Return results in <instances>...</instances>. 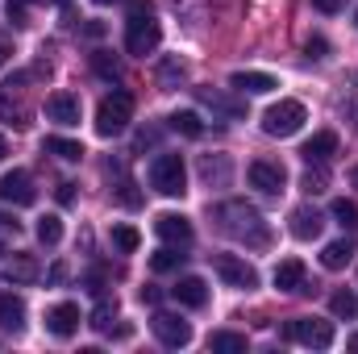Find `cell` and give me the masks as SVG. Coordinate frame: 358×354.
I'll list each match as a JSON object with an SVG mask.
<instances>
[{
    "label": "cell",
    "instance_id": "cell-15",
    "mask_svg": "<svg viewBox=\"0 0 358 354\" xmlns=\"http://www.w3.org/2000/svg\"><path fill=\"white\" fill-rule=\"evenodd\" d=\"M292 225V238H300V242H313V238H321V229H325V217L313 208V204H300V208H292V217H287Z\"/></svg>",
    "mask_w": 358,
    "mask_h": 354
},
{
    "label": "cell",
    "instance_id": "cell-12",
    "mask_svg": "<svg viewBox=\"0 0 358 354\" xmlns=\"http://www.w3.org/2000/svg\"><path fill=\"white\" fill-rule=\"evenodd\" d=\"M196 100H200L204 108H213V113L229 117V121L246 117V100H242V96H229V92H221V88H196Z\"/></svg>",
    "mask_w": 358,
    "mask_h": 354
},
{
    "label": "cell",
    "instance_id": "cell-50",
    "mask_svg": "<svg viewBox=\"0 0 358 354\" xmlns=\"http://www.w3.org/2000/svg\"><path fill=\"white\" fill-rule=\"evenodd\" d=\"M96 4H113V0H96Z\"/></svg>",
    "mask_w": 358,
    "mask_h": 354
},
{
    "label": "cell",
    "instance_id": "cell-2",
    "mask_svg": "<svg viewBox=\"0 0 358 354\" xmlns=\"http://www.w3.org/2000/svg\"><path fill=\"white\" fill-rule=\"evenodd\" d=\"M221 221H225V234L238 238V242H246V246H267L271 242V229H267V221H263V213L255 204H246V200L221 204Z\"/></svg>",
    "mask_w": 358,
    "mask_h": 354
},
{
    "label": "cell",
    "instance_id": "cell-47",
    "mask_svg": "<svg viewBox=\"0 0 358 354\" xmlns=\"http://www.w3.org/2000/svg\"><path fill=\"white\" fill-rule=\"evenodd\" d=\"M4 155H8V142H4V138H0V163H4Z\"/></svg>",
    "mask_w": 358,
    "mask_h": 354
},
{
    "label": "cell",
    "instance_id": "cell-27",
    "mask_svg": "<svg viewBox=\"0 0 358 354\" xmlns=\"http://www.w3.org/2000/svg\"><path fill=\"white\" fill-rule=\"evenodd\" d=\"M167 121H171V129L183 134V138H200V134H204V121H200L192 108H179V113H171Z\"/></svg>",
    "mask_w": 358,
    "mask_h": 354
},
{
    "label": "cell",
    "instance_id": "cell-17",
    "mask_svg": "<svg viewBox=\"0 0 358 354\" xmlns=\"http://www.w3.org/2000/svg\"><path fill=\"white\" fill-rule=\"evenodd\" d=\"M171 296H176L183 309H204V304H208V283H204L200 275H183V279H176Z\"/></svg>",
    "mask_w": 358,
    "mask_h": 354
},
{
    "label": "cell",
    "instance_id": "cell-35",
    "mask_svg": "<svg viewBox=\"0 0 358 354\" xmlns=\"http://www.w3.org/2000/svg\"><path fill=\"white\" fill-rule=\"evenodd\" d=\"M334 221L342 225V229H358V204L355 200H334Z\"/></svg>",
    "mask_w": 358,
    "mask_h": 354
},
{
    "label": "cell",
    "instance_id": "cell-39",
    "mask_svg": "<svg viewBox=\"0 0 358 354\" xmlns=\"http://www.w3.org/2000/svg\"><path fill=\"white\" fill-rule=\"evenodd\" d=\"M313 8H317V13H325V17H334V13H342V8H346V0H313Z\"/></svg>",
    "mask_w": 358,
    "mask_h": 354
},
{
    "label": "cell",
    "instance_id": "cell-46",
    "mask_svg": "<svg viewBox=\"0 0 358 354\" xmlns=\"http://www.w3.org/2000/svg\"><path fill=\"white\" fill-rule=\"evenodd\" d=\"M46 279H50V283H63V279H67V267H63V263H55V267H50V275H46Z\"/></svg>",
    "mask_w": 358,
    "mask_h": 354
},
{
    "label": "cell",
    "instance_id": "cell-33",
    "mask_svg": "<svg viewBox=\"0 0 358 354\" xmlns=\"http://www.w3.org/2000/svg\"><path fill=\"white\" fill-rule=\"evenodd\" d=\"M183 259H187V255H179V246H163L159 255H150V267L163 275V271H179V267H183Z\"/></svg>",
    "mask_w": 358,
    "mask_h": 354
},
{
    "label": "cell",
    "instance_id": "cell-18",
    "mask_svg": "<svg viewBox=\"0 0 358 354\" xmlns=\"http://www.w3.org/2000/svg\"><path fill=\"white\" fill-rule=\"evenodd\" d=\"M229 88L246 92V96H267V92L279 88V80L267 76V71H234V76H229Z\"/></svg>",
    "mask_w": 358,
    "mask_h": 354
},
{
    "label": "cell",
    "instance_id": "cell-14",
    "mask_svg": "<svg viewBox=\"0 0 358 354\" xmlns=\"http://www.w3.org/2000/svg\"><path fill=\"white\" fill-rule=\"evenodd\" d=\"M46 117L55 125H80V96L76 92H50L46 96Z\"/></svg>",
    "mask_w": 358,
    "mask_h": 354
},
{
    "label": "cell",
    "instance_id": "cell-29",
    "mask_svg": "<svg viewBox=\"0 0 358 354\" xmlns=\"http://www.w3.org/2000/svg\"><path fill=\"white\" fill-rule=\"evenodd\" d=\"M329 313H334V317L355 321V317H358V296L350 292V288H346V292H334V296H329Z\"/></svg>",
    "mask_w": 358,
    "mask_h": 354
},
{
    "label": "cell",
    "instance_id": "cell-8",
    "mask_svg": "<svg viewBox=\"0 0 358 354\" xmlns=\"http://www.w3.org/2000/svg\"><path fill=\"white\" fill-rule=\"evenodd\" d=\"M0 275L8 283H38L42 279V263L29 250H13V255H0Z\"/></svg>",
    "mask_w": 358,
    "mask_h": 354
},
{
    "label": "cell",
    "instance_id": "cell-51",
    "mask_svg": "<svg viewBox=\"0 0 358 354\" xmlns=\"http://www.w3.org/2000/svg\"><path fill=\"white\" fill-rule=\"evenodd\" d=\"M59 4H67V0H59Z\"/></svg>",
    "mask_w": 358,
    "mask_h": 354
},
{
    "label": "cell",
    "instance_id": "cell-23",
    "mask_svg": "<svg viewBox=\"0 0 358 354\" xmlns=\"http://www.w3.org/2000/svg\"><path fill=\"white\" fill-rule=\"evenodd\" d=\"M350 259H355V242H350V238H342V242H329V246L321 250V267H325V271H342Z\"/></svg>",
    "mask_w": 358,
    "mask_h": 354
},
{
    "label": "cell",
    "instance_id": "cell-20",
    "mask_svg": "<svg viewBox=\"0 0 358 354\" xmlns=\"http://www.w3.org/2000/svg\"><path fill=\"white\" fill-rule=\"evenodd\" d=\"M0 330H8V334L25 330V300L13 292H0Z\"/></svg>",
    "mask_w": 358,
    "mask_h": 354
},
{
    "label": "cell",
    "instance_id": "cell-9",
    "mask_svg": "<svg viewBox=\"0 0 358 354\" xmlns=\"http://www.w3.org/2000/svg\"><path fill=\"white\" fill-rule=\"evenodd\" d=\"M150 330H155V338H159L163 346H171V351H179V346L192 342V325H187L183 317H176V313H155Z\"/></svg>",
    "mask_w": 358,
    "mask_h": 354
},
{
    "label": "cell",
    "instance_id": "cell-43",
    "mask_svg": "<svg viewBox=\"0 0 358 354\" xmlns=\"http://www.w3.org/2000/svg\"><path fill=\"white\" fill-rule=\"evenodd\" d=\"M8 59H13V38H8V34H0V67H4Z\"/></svg>",
    "mask_w": 358,
    "mask_h": 354
},
{
    "label": "cell",
    "instance_id": "cell-3",
    "mask_svg": "<svg viewBox=\"0 0 358 354\" xmlns=\"http://www.w3.org/2000/svg\"><path fill=\"white\" fill-rule=\"evenodd\" d=\"M129 117H134V96L125 88H113L100 100V108H96V134L100 138H117L129 125Z\"/></svg>",
    "mask_w": 358,
    "mask_h": 354
},
{
    "label": "cell",
    "instance_id": "cell-6",
    "mask_svg": "<svg viewBox=\"0 0 358 354\" xmlns=\"http://www.w3.org/2000/svg\"><path fill=\"white\" fill-rule=\"evenodd\" d=\"M287 338L300 342V346H313V351H329L334 346V325L317 321V317H296V321H287Z\"/></svg>",
    "mask_w": 358,
    "mask_h": 354
},
{
    "label": "cell",
    "instance_id": "cell-48",
    "mask_svg": "<svg viewBox=\"0 0 358 354\" xmlns=\"http://www.w3.org/2000/svg\"><path fill=\"white\" fill-rule=\"evenodd\" d=\"M350 183H355V187H358V167H355V171H350Z\"/></svg>",
    "mask_w": 358,
    "mask_h": 354
},
{
    "label": "cell",
    "instance_id": "cell-38",
    "mask_svg": "<svg viewBox=\"0 0 358 354\" xmlns=\"http://www.w3.org/2000/svg\"><path fill=\"white\" fill-rule=\"evenodd\" d=\"M325 50H329L325 38H308V42H304V55H308V59H325Z\"/></svg>",
    "mask_w": 358,
    "mask_h": 354
},
{
    "label": "cell",
    "instance_id": "cell-41",
    "mask_svg": "<svg viewBox=\"0 0 358 354\" xmlns=\"http://www.w3.org/2000/svg\"><path fill=\"white\" fill-rule=\"evenodd\" d=\"M59 204H76V183H71V179L59 183Z\"/></svg>",
    "mask_w": 358,
    "mask_h": 354
},
{
    "label": "cell",
    "instance_id": "cell-36",
    "mask_svg": "<svg viewBox=\"0 0 358 354\" xmlns=\"http://www.w3.org/2000/svg\"><path fill=\"white\" fill-rule=\"evenodd\" d=\"M92 67H96L104 80H121V63L108 59V50H96V55H92Z\"/></svg>",
    "mask_w": 358,
    "mask_h": 354
},
{
    "label": "cell",
    "instance_id": "cell-5",
    "mask_svg": "<svg viewBox=\"0 0 358 354\" xmlns=\"http://www.w3.org/2000/svg\"><path fill=\"white\" fill-rule=\"evenodd\" d=\"M150 187L163 192V196H183V192H187L183 159H179V155H159V159L150 163Z\"/></svg>",
    "mask_w": 358,
    "mask_h": 354
},
{
    "label": "cell",
    "instance_id": "cell-44",
    "mask_svg": "<svg viewBox=\"0 0 358 354\" xmlns=\"http://www.w3.org/2000/svg\"><path fill=\"white\" fill-rule=\"evenodd\" d=\"M155 142H159L155 129H142V134H138V150H146V146H155Z\"/></svg>",
    "mask_w": 358,
    "mask_h": 354
},
{
    "label": "cell",
    "instance_id": "cell-26",
    "mask_svg": "<svg viewBox=\"0 0 358 354\" xmlns=\"http://www.w3.org/2000/svg\"><path fill=\"white\" fill-rule=\"evenodd\" d=\"M42 150H46V155H59L63 163H80V159H84V146L71 142V138H46Z\"/></svg>",
    "mask_w": 358,
    "mask_h": 354
},
{
    "label": "cell",
    "instance_id": "cell-37",
    "mask_svg": "<svg viewBox=\"0 0 358 354\" xmlns=\"http://www.w3.org/2000/svg\"><path fill=\"white\" fill-rule=\"evenodd\" d=\"M21 234V221L17 217H8V213H0V255H4V242L8 238H17Z\"/></svg>",
    "mask_w": 358,
    "mask_h": 354
},
{
    "label": "cell",
    "instance_id": "cell-30",
    "mask_svg": "<svg viewBox=\"0 0 358 354\" xmlns=\"http://www.w3.org/2000/svg\"><path fill=\"white\" fill-rule=\"evenodd\" d=\"M38 242H42V246H59V242H63V221H59L55 213H46V217L38 221Z\"/></svg>",
    "mask_w": 358,
    "mask_h": 354
},
{
    "label": "cell",
    "instance_id": "cell-16",
    "mask_svg": "<svg viewBox=\"0 0 358 354\" xmlns=\"http://www.w3.org/2000/svg\"><path fill=\"white\" fill-rule=\"evenodd\" d=\"M46 330H50L55 338H71V334L80 330V304H71V300L55 304V309L46 313Z\"/></svg>",
    "mask_w": 358,
    "mask_h": 354
},
{
    "label": "cell",
    "instance_id": "cell-7",
    "mask_svg": "<svg viewBox=\"0 0 358 354\" xmlns=\"http://www.w3.org/2000/svg\"><path fill=\"white\" fill-rule=\"evenodd\" d=\"M213 271L229 288H242V292H255L259 288V271L246 263V259H238V255H213Z\"/></svg>",
    "mask_w": 358,
    "mask_h": 354
},
{
    "label": "cell",
    "instance_id": "cell-49",
    "mask_svg": "<svg viewBox=\"0 0 358 354\" xmlns=\"http://www.w3.org/2000/svg\"><path fill=\"white\" fill-rule=\"evenodd\" d=\"M350 351H358V334H355V338H350Z\"/></svg>",
    "mask_w": 358,
    "mask_h": 354
},
{
    "label": "cell",
    "instance_id": "cell-21",
    "mask_svg": "<svg viewBox=\"0 0 358 354\" xmlns=\"http://www.w3.org/2000/svg\"><path fill=\"white\" fill-rule=\"evenodd\" d=\"M271 279H275L279 292H304V263L300 259H283L271 271Z\"/></svg>",
    "mask_w": 358,
    "mask_h": 354
},
{
    "label": "cell",
    "instance_id": "cell-32",
    "mask_svg": "<svg viewBox=\"0 0 358 354\" xmlns=\"http://www.w3.org/2000/svg\"><path fill=\"white\" fill-rule=\"evenodd\" d=\"M300 187H304L308 196L325 192V187H329V176H325V163H308V171H304V179H300Z\"/></svg>",
    "mask_w": 358,
    "mask_h": 354
},
{
    "label": "cell",
    "instance_id": "cell-31",
    "mask_svg": "<svg viewBox=\"0 0 358 354\" xmlns=\"http://www.w3.org/2000/svg\"><path fill=\"white\" fill-rule=\"evenodd\" d=\"M113 246H117L121 255H134V250L142 246V234H138L134 225H113Z\"/></svg>",
    "mask_w": 358,
    "mask_h": 354
},
{
    "label": "cell",
    "instance_id": "cell-45",
    "mask_svg": "<svg viewBox=\"0 0 358 354\" xmlns=\"http://www.w3.org/2000/svg\"><path fill=\"white\" fill-rule=\"evenodd\" d=\"M142 300H146V304H159V300H163V292H159V288H150V283H146V288H142Z\"/></svg>",
    "mask_w": 358,
    "mask_h": 354
},
{
    "label": "cell",
    "instance_id": "cell-19",
    "mask_svg": "<svg viewBox=\"0 0 358 354\" xmlns=\"http://www.w3.org/2000/svg\"><path fill=\"white\" fill-rule=\"evenodd\" d=\"M300 155H304V163H329V159L338 155V134H334V129L313 134V138L300 146Z\"/></svg>",
    "mask_w": 358,
    "mask_h": 354
},
{
    "label": "cell",
    "instance_id": "cell-40",
    "mask_svg": "<svg viewBox=\"0 0 358 354\" xmlns=\"http://www.w3.org/2000/svg\"><path fill=\"white\" fill-rule=\"evenodd\" d=\"M29 4H42V0H8V17H13V21H21Z\"/></svg>",
    "mask_w": 358,
    "mask_h": 354
},
{
    "label": "cell",
    "instance_id": "cell-24",
    "mask_svg": "<svg viewBox=\"0 0 358 354\" xmlns=\"http://www.w3.org/2000/svg\"><path fill=\"white\" fill-rule=\"evenodd\" d=\"M183 80H187V67H183V59L167 55V59L159 63V88H163V92H176Z\"/></svg>",
    "mask_w": 358,
    "mask_h": 354
},
{
    "label": "cell",
    "instance_id": "cell-1",
    "mask_svg": "<svg viewBox=\"0 0 358 354\" xmlns=\"http://www.w3.org/2000/svg\"><path fill=\"white\" fill-rule=\"evenodd\" d=\"M163 42V25L155 17V4L150 0H129V17H125V50L146 59L155 55Z\"/></svg>",
    "mask_w": 358,
    "mask_h": 354
},
{
    "label": "cell",
    "instance_id": "cell-28",
    "mask_svg": "<svg viewBox=\"0 0 358 354\" xmlns=\"http://www.w3.org/2000/svg\"><path fill=\"white\" fill-rule=\"evenodd\" d=\"M208 346L221 354H242L246 351V334H234V330H217L213 338H208Z\"/></svg>",
    "mask_w": 358,
    "mask_h": 354
},
{
    "label": "cell",
    "instance_id": "cell-22",
    "mask_svg": "<svg viewBox=\"0 0 358 354\" xmlns=\"http://www.w3.org/2000/svg\"><path fill=\"white\" fill-rule=\"evenodd\" d=\"M200 179L225 187L229 183V159L225 155H200Z\"/></svg>",
    "mask_w": 358,
    "mask_h": 354
},
{
    "label": "cell",
    "instance_id": "cell-13",
    "mask_svg": "<svg viewBox=\"0 0 358 354\" xmlns=\"http://www.w3.org/2000/svg\"><path fill=\"white\" fill-rule=\"evenodd\" d=\"M0 200H4V204L25 208V204H34V200H38V187H34V179L25 176V171H8V176L0 179Z\"/></svg>",
    "mask_w": 358,
    "mask_h": 354
},
{
    "label": "cell",
    "instance_id": "cell-4",
    "mask_svg": "<svg viewBox=\"0 0 358 354\" xmlns=\"http://www.w3.org/2000/svg\"><path fill=\"white\" fill-rule=\"evenodd\" d=\"M304 121H308V108L300 100H279V104H271L267 113H263V134H271V138H292V134H300Z\"/></svg>",
    "mask_w": 358,
    "mask_h": 354
},
{
    "label": "cell",
    "instance_id": "cell-11",
    "mask_svg": "<svg viewBox=\"0 0 358 354\" xmlns=\"http://www.w3.org/2000/svg\"><path fill=\"white\" fill-rule=\"evenodd\" d=\"M246 176H250V187H259V192H267V196H279L283 183H287V171H283L279 163H271V159H255Z\"/></svg>",
    "mask_w": 358,
    "mask_h": 354
},
{
    "label": "cell",
    "instance_id": "cell-34",
    "mask_svg": "<svg viewBox=\"0 0 358 354\" xmlns=\"http://www.w3.org/2000/svg\"><path fill=\"white\" fill-rule=\"evenodd\" d=\"M113 321H117V304L100 300L96 313H92V330H96V334H113Z\"/></svg>",
    "mask_w": 358,
    "mask_h": 354
},
{
    "label": "cell",
    "instance_id": "cell-42",
    "mask_svg": "<svg viewBox=\"0 0 358 354\" xmlns=\"http://www.w3.org/2000/svg\"><path fill=\"white\" fill-rule=\"evenodd\" d=\"M121 204H129V208H138V204H142V196L134 192V183H121Z\"/></svg>",
    "mask_w": 358,
    "mask_h": 354
},
{
    "label": "cell",
    "instance_id": "cell-25",
    "mask_svg": "<svg viewBox=\"0 0 358 354\" xmlns=\"http://www.w3.org/2000/svg\"><path fill=\"white\" fill-rule=\"evenodd\" d=\"M0 117H4L8 125H17V129H25V125H29V113L13 100V88H8V84H0Z\"/></svg>",
    "mask_w": 358,
    "mask_h": 354
},
{
    "label": "cell",
    "instance_id": "cell-10",
    "mask_svg": "<svg viewBox=\"0 0 358 354\" xmlns=\"http://www.w3.org/2000/svg\"><path fill=\"white\" fill-rule=\"evenodd\" d=\"M155 234H159L167 246H179V250L192 246V238H196V234H192V221L179 217V213H159V217H155Z\"/></svg>",
    "mask_w": 358,
    "mask_h": 354
}]
</instances>
